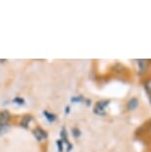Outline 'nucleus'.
I'll return each instance as SVG.
<instances>
[{
  "label": "nucleus",
  "instance_id": "nucleus-6",
  "mask_svg": "<svg viewBox=\"0 0 151 152\" xmlns=\"http://www.w3.org/2000/svg\"><path fill=\"white\" fill-rule=\"evenodd\" d=\"M139 99L137 96H131L126 102V110L128 111H134L139 107Z\"/></svg>",
  "mask_w": 151,
  "mask_h": 152
},
{
  "label": "nucleus",
  "instance_id": "nucleus-20",
  "mask_svg": "<svg viewBox=\"0 0 151 152\" xmlns=\"http://www.w3.org/2000/svg\"><path fill=\"white\" fill-rule=\"evenodd\" d=\"M148 96V99H149V104L151 105V94H149V96Z\"/></svg>",
  "mask_w": 151,
  "mask_h": 152
},
{
  "label": "nucleus",
  "instance_id": "nucleus-7",
  "mask_svg": "<svg viewBox=\"0 0 151 152\" xmlns=\"http://www.w3.org/2000/svg\"><path fill=\"white\" fill-rule=\"evenodd\" d=\"M11 118H12V115L8 110H4L0 111V123H8L10 122Z\"/></svg>",
  "mask_w": 151,
  "mask_h": 152
},
{
  "label": "nucleus",
  "instance_id": "nucleus-16",
  "mask_svg": "<svg viewBox=\"0 0 151 152\" xmlns=\"http://www.w3.org/2000/svg\"><path fill=\"white\" fill-rule=\"evenodd\" d=\"M74 149V145H73V143H69V144H67L66 145V147H65V151L66 152H71Z\"/></svg>",
  "mask_w": 151,
  "mask_h": 152
},
{
  "label": "nucleus",
  "instance_id": "nucleus-19",
  "mask_svg": "<svg viewBox=\"0 0 151 152\" xmlns=\"http://www.w3.org/2000/svg\"><path fill=\"white\" fill-rule=\"evenodd\" d=\"M148 128H149V130L151 132V118L149 119V121H148Z\"/></svg>",
  "mask_w": 151,
  "mask_h": 152
},
{
  "label": "nucleus",
  "instance_id": "nucleus-2",
  "mask_svg": "<svg viewBox=\"0 0 151 152\" xmlns=\"http://www.w3.org/2000/svg\"><path fill=\"white\" fill-rule=\"evenodd\" d=\"M32 134L37 141L40 143L46 141L48 139V136H49L48 131L46 129H44L43 127H41V126H35L32 129Z\"/></svg>",
  "mask_w": 151,
  "mask_h": 152
},
{
  "label": "nucleus",
  "instance_id": "nucleus-21",
  "mask_svg": "<svg viewBox=\"0 0 151 152\" xmlns=\"http://www.w3.org/2000/svg\"><path fill=\"white\" fill-rule=\"evenodd\" d=\"M3 62H6V60H0V63H3Z\"/></svg>",
  "mask_w": 151,
  "mask_h": 152
},
{
  "label": "nucleus",
  "instance_id": "nucleus-10",
  "mask_svg": "<svg viewBox=\"0 0 151 152\" xmlns=\"http://www.w3.org/2000/svg\"><path fill=\"white\" fill-rule=\"evenodd\" d=\"M142 86H143V88L147 96L151 94V76L147 77V78L144 80L143 83H142Z\"/></svg>",
  "mask_w": 151,
  "mask_h": 152
},
{
  "label": "nucleus",
  "instance_id": "nucleus-15",
  "mask_svg": "<svg viewBox=\"0 0 151 152\" xmlns=\"http://www.w3.org/2000/svg\"><path fill=\"white\" fill-rule=\"evenodd\" d=\"M56 146H57V151L58 152H64L65 151V143L63 142L60 138L56 140Z\"/></svg>",
  "mask_w": 151,
  "mask_h": 152
},
{
  "label": "nucleus",
  "instance_id": "nucleus-17",
  "mask_svg": "<svg viewBox=\"0 0 151 152\" xmlns=\"http://www.w3.org/2000/svg\"><path fill=\"white\" fill-rule=\"evenodd\" d=\"M70 113H71V107L70 105H66V107H65V114L68 115V114H70Z\"/></svg>",
  "mask_w": 151,
  "mask_h": 152
},
{
  "label": "nucleus",
  "instance_id": "nucleus-14",
  "mask_svg": "<svg viewBox=\"0 0 151 152\" xmlns=\"http://www.w3.org/2000/svg\"><path fill=\"white\" fill-rule=\"evenodd\" d=\"M10 128V122L8 123H0V136L3 135L9 130Z\"/></svg>",
  "mask_w": 151,
  "mask_h": 152
},
{
  "label": "nucleus",
  "instance_id": "nucleus-8",
  "mask_svg": "<svg viewBox=\"0 0 151 152\" xmlns=\"http://www.w3.org/2000/svg\"><path fill=\"white\" fill-rule=\"evenodd\" d=\"M60 139H61L62 141L65 143V145L69 144V143L71 142L70 139H69L68 130H67V128L65 127V126H63V127L61 128V130H60Z\"/></svg>",
  "mask_w": 151,
  "mask_h": 152
},
{
  "label": "nucleus",
  "instance_id": "nucleus-3",
  "mask_svg": "<svg viewBox=\"0 0 151 152\" xmlns=\"http://www.w3.org/2000/svg\"><path fill=\"white\" fill-rule=\"evenodd\" d=\"M136 64H137L138 75L141 77L145 76L148 72L149 61H148V60H145V59H139V60H136Z\"/></svg>",
  "mask_w": 151,
  "mask_h": 152
},
{
  "label": "nucleus",
  "instance_id": "nucleus-11",
  "mask_svg": "<svg viewBox=\"0 0 151 152\" xmlns=\"http://www.w3.org/2000/svg\"><path fill=\"white\" fill-rule=\"evenodd\" d=\"M85 97L82 94H78V96H74L71 97V102L72 104H84Z\"/></svg>",
  "mask_w": 151,
  "mask_h": 152
},
{
  "label": "nucleus",
  "instance_id": "nucleus-18",
  "mask_svg": "<svg viewBox=\"0 0 151 152\" xmlns=\"http://www.w3.org/2000/svg\"><path fill=\"white\" fill-rule=\"evenodd\" d=\"M84 104L87 105V107H90V105H92V100H90V99H85Z\"/></svg>",
  "mask_w": 151,
  "mask_h": 152
},
{
  "label": "nucleus",
  "instance_id": "nucleus-13",
  "mask_svg": "<svg viewBox=\"0 0 151 152\" xmlns=\"http://www.w3.org/2000/svg\"><path fill=\"white\" fill-rule=\"evenodd\" d=\"M71 133H72V135L75 139H78L82 136V130L80 129L78 126H74V127H72Z\"/></svg>",
  "mask_w": 151,
  "mask_h": 152
},
{
  "label": "nucleus",
  "instance_id": "nucleus-9",
  "mask_svg": "<svg viewBox=\"0 0 151 152\" xmlns=\"http://www.w3.org/2000/svg\"><path fill=\"white\" fill-rule=\"evenodd\" d=\"M43 116L49 123H53L57 120V115L54 113H51L49 110H43Z\"/></svg>",
  "mask_w": 151,
  "mask_h": 152
},
{
  "label": "nucleus",
  "instance_id": "nucleus-5",
  "mask_svg": "<svg viewBox=\"0 0 151 152\" xmlns=\"http://www.w3.org/2000/svg\"><path fill=\"white\" fill-rule=\"evenodd\" d=\"M110 72L112 74L116 75V76H122V75L124 76L125 73H126V68H125L124 65L120 64V63H115L110 68Z\"/></svg>",
  "mask_w": 151,
  "mask_h": 152
},
{
  "label": "nucleus",
  "instance_id": "nucleus-1",
  "mask_svg": "<svg viewBox=\"0 0 151 152\" xmlns=\"http://www.w3.org/2000/svg\"><path fill=\"white\" fill-rule=\"evenodd\" d=\"M110 104L109 99H99L98 102H96L95 105L93 107V113L96 115L98 116H104L107 115V108L109 107Z\"/></svg>",
  "mask_w": 151,
  "mask_h": 152
},
{
  "label": "nucleus",
  "instance_id": "nucleus-4",
  "mask_svg": "<svg viewBox=\"0 0 151 152\" xmlns=\"http://www.w3.org/2000/svg\"><path fill=\"white\" fill-rule=\"evenodd\" d=\"M34 120V117L32 114H24V115L21 116V118L19 120V126L24 129H29L30 125L32 121Z\"/></svg>",
  "mask_w": 151,
  "mask_h": 152
},
{
  "label": "nucleus",
  "instance_id": "nucleus-12",
  "mask_svg": "<svg viewBox=\"0 0 151 152\" xmlns=\"http://www.w3.org/2000/svg\"><path fill=\"white\" fill-rule=\"evenodd\" d=\"M12 102L14 104L18 105V107H23V105L26 104V100H25L24 97H22V96H15L12 99Z\"/></svg>",
  "mask_w": 151,
  "mask_h": 152
}]
</instances>
